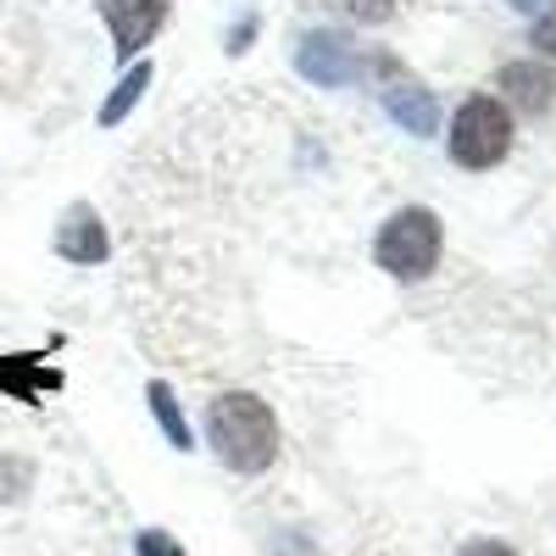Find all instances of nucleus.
I'll list each match as a JSON object with an SVG mask.
<instances>
[{"mask_svg": "<svg viewBox=\"0 0 556 556\" xmlns=\"http://www.w3.org/2000/svg\"><path fill=\"white\" fill-rule=\"evenodd\" d=\"M206 440H212V451L228 473L251 479V473L273 468V456H278V417L251 390H223L206 406Z\"/></svg>", "mask_w": 556, "mask_h": 556, "instance_id": "nucleus-1", "label": "nucleus"}, {"mask_svg": "<svg viewBox=\"0 0 556 556\" xmlns=\"http://www.w3.org/2000/svg\"><path fill=\"white\" fill-rule=\"evenodd\" d=\"M440 245H445V228L429 206H401L374 240V262L401 278V285H417V278H429L440 267Z\"/></svg>", "mask_w": 556, "mask_h": 556, "instance_id": "nucleus-2", "label": "nucleus"}, {"mask_svg": "<svg viewBox=\"0 0 556 556\" xmlns=\"http://www.w3.org/2000/svg\"><path fill=\"white\" fill-rule=\"evenodd\" d=\"M445 146H451L456 167L484 173V167H495L506 151H513V112H506L495 96H468L456 106V117H451Z\"/></svg>", "mask_w": 556, "mask_h": 556, "instance_id": "nucleus-3", "label": "nucleus"}, {"mask_svg": "<svg viewBox=\"0 0 556 556\" xmlns=\"http://www.w3.org/2000/svg\"><path fill=\"white\" fill-rule=\"evenodd\" d=\"M295 73L312 78V84H323V89H340V84L362 78L367 62L351 51L340 34H306V39H301V51H295Z\"/></svg>", "mask_w": 556, "mask_h": 556, "instance_id": "nucleus-4", "label": "nucleus"}, {"mask_svg": "<svg viewBox=\"0 0 556 556\" xmlns=\"http://www.w3.org/2000/svg\"><path fill=\"white\" fill-rule=\"evenodd\" d=\"M101 23L112 28L117 56H139L167 23V0H101Z\"/></svg>", "mask_w": 556, "mask_h": 556, "instance_id": "nucleus-5", "label": "nucleus"}, {"mask_svg": "<svg viewBox=\"0 0 556 556\" xmlns=\"http://www.w3.org/2000/svg\"><path fill=\"white\" fill-rule=\"evenodd\" d=\"M56 256L78 262V267H96L112 256V240H106V223L96 217V206H67V217L56 223Z\"/></svg>", "mask_w": 556, "mask_h": 556, "instance_id": "nucleus-6", "label": "nucleus"}, {"mask_svg": "<svg viewBox=\"0 0 556 556\" xmlns=\"http://www.w3.org/2000/svg\"><path fill=\"white\" fill-rule=\"evenodd\" d=\"M379 101H384V112H390L406 134H434V128H440V101H434V89L412 84V78L390 84Z\"/></svg>", "mask_w": 556, "mask_h": 556, "instance_id": "nucleus-7", "label": "nucleus"}, {"mask_svg": "<svg viewBox=\"0 0 556 556\" xmlns=\"http://www.w3.org/2000/svg\"><path fill=\"white\" fill-rule=\"evenodd\" d=\"M495 84L506 89V101H513L518 112H529V117L551 112V96H556L551 67H540V62H513V67H501V78H495Z\"/></svg>", "mask_w": 556, "mask_h": 556, "instance_id": "nucleus-8", "label": "nucleus"}, {"mask_svg": "<svg viewBox=\"0 0 556 556\" xmlns=\"http://www.w3.org/2000/svg\"><path fill=\"white\" fill-rule=\"evenodd\" d=\"M51 390H62L56 367H45L39 356H0V395L39 401V395H51Z\"/></svg>", "mask_w": 556, "mask_h": 556, "instance_id": "nucleus-9", "label": "nucleus"}, {"mask_svg": "<svg viewBox=\"0 0 556 556\" xmlns=\"http://www.w3.org/2000/svg\"><path fill=\"white\" fill-rule=\"evenodd\" d=\"M151 78H156V73H151V62H134V67L117 78V89H112V96L101 101V128H117V123L134 112V101L151 89Z\"/></svg>", "mask_w": 556, "mask_h": 556, "instance_id": "nucleus-10", "label": "nucleus"}, {"mask_svg": "<svg viewBox=\"0 0 556 556\" xmlns=\"http://www.w3.org/2000/svg\"><path fill=\"white\" fill-rule=\"evenodd\" d=\"M146 401H151V412H156V424H162V434L173 440V451H195V434H190V424H184V412H178V395L156 379L151 390H146Z\"/></svg>", "mask_w": 556, "mask_h": 556, "instance_id": "nucleus-11", "label": "nucleus"}, {"mask_svg": "<svg viewBox=\"0 0 556 556\" xmlns=\"http://www.w3.org/2000/svg\"><path fill=\"white\" fill-rule=\"evenodd\" d=\"M334 7H345V17H356V23H384L395 0H334Z\"/></svg>", "mask_w": 556, "mask_h": 556, "instance_id": "nucleus-12", "label": "nucleus"}, {"mask_svg": "<svg viewBox=\"0 0 556 556\" xmlns=\"http://www.w3.org/2000/svg\"><path fill=\"white\" fill-rule=\"evenodd\" d=\"M139 556H190V551H184L173 534H162V529H146L139 534Z\"/></svg>", "mask_w": 556, "mask_h": 556, "instance_id": "nucleus-13", "label": "nucleus"}, {"mask_svg": "<svg viewBox=\"0 0 556 556\" xmlns=\"http://www.w3.org/2000/svg\"><path fill=\"white\" fill-rule=\"evenodd\" d=\"M529 45H534L540 56H551V62H556V17H540V23H534V34H529Z\"/></svg>", "mask_w": 556, "mask_h": 556, "instance_id": "nucleus-14", "label": "nucleus"}, {"mask_svg": "<svg viewBox=\"0 0 556 556\" xmlns=\"http://www.w3.org/2000/svg\"><path fill=\"white\" fill-rule=\"evenodd\" d=\"M456 556H518V551L506 545V540H468V545H462Z\"/></svg>", "mask_w": 556, "mask_h": 556, "instance_id": "nucleus-15", "label": "nucleus"}, {"mask_svg": "<svg viewBox=\"0 0 556 556\" xmlns=\"http://www.w3.org/2000/svg\"><path fill=\"white\" fill-rule=\"evenodd\" d=\"M518 12H545V7H556V0H513Z\"/></svg>", "mask_w": 556, "mask_h": 556, "instance_id": "nucleus-16", "label": "nucleus"}]
</instances>
